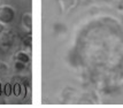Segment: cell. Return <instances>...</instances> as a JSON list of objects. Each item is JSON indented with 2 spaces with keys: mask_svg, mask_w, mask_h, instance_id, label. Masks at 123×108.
I'll return each instance as SVG.
<instances>
[{
  "mask_svg": "<svg viewBox=\"0 0 123 108\" xmlns=\"http://www.w3.org/2000/svg\"><path fill=\"white\" fill-rule=\"evenodd\" d=\"M15 17V11L9 5H1L0 6V22L4 24H8L13 22Z\"/></svg>",
  "mask_w": 123,
  "mask_h": 108,
  "instance_id": "6da1fadb",
  "label": "cell"
},
{
  "mask_svg": "<svg viewBox=\"0 0 123 108\" xmlns=\"http://www.w3.org/2000/svg\"><path fill=\"white\" fill-rule=\"evenodd\" d=\"M22 24L27 28L28 30H31L32 21H31V14L30 13H25L23 15V17H22Z\"/></svg>",
  "mask_w": 123,
  "mask_h": 108,
  "instance_id": "7a4b0ae2",
  "label": "cell"
},
{
  "mask_svg": "<svg viewBox=\"0 0 123 108\" xmlns=\"http://www.w3.org/2000/svg\"><path fill=\"white\" fill-rule=\"evenodd\" d=\"M16 60H18L21 62H24L27 65L28 62L30 61V58H29V55L25 52H18V53L16 54Z\"/></svg>",
  "mask_w": 123,
  "mask_h": 108,
  "instance_id": "3957f363",
  "label": "cell"
},
{
  "mask_svg": "<svg viewBox=\"0 0 123 108\" xmlns=\"http://www.w3.org/2000/svg\"><path fill=\"white\" fill-rule=\"evenodd\" d=\"M22 43L24 44V46H27V47H30V46H31V43H32L31 35H27L25 37L22 39Z\"/></svg>",
  "mask_w": 123,
  "mask_h": 108,
  "instance_id": "277c9868",
  "label": "cell"
},
{
  "mask_svg": "<svg viewBox=\"0 0 123 108\" xmlns=\"http://www.w3.org/2000/svg\"><path fill=\"white\" fill-rule=\"evenodd\" d=\"M24 68H25V63H24V62H21V61H18V60H16L15 70L16 71H22V70H24Z\"/></svg>",
  "mask_w": 123,
  "mask_h": 108,
  "instance_id": "5b68a950",
  "label": "cell"
},
{
  "mask_svg": "<svg viewBox=\"0 0 123 108\" xmlns=\"http://www.w3.org/2000/svg\"><path fill=\"white\" fill-rule=\"evenodd\" d=\"M4 31H5V24L0 22V35H1L2 32H4Z\"/></svg>",
  "mask_w": 123,
  "mask_h": 108,
  "instance_id": "8992f818",
  "label": "cell"
}]
</instances>
